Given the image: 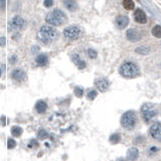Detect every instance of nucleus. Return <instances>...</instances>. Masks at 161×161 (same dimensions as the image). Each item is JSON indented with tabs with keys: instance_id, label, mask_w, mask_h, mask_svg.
<instances>
[{
	"instance_id": "nucleus-1",
	"label": "nucleus",
	"mask_w": 161,
	"mask_h": 161,
	"mask_svg": "<svg viewBox=\"0 0 161 161\" xmlns=\"http://www.w3.org/2000/svg\"><path fill=\"white\" fill-rule=\"evenodd\" d=\"M119 73L122 77H126V79H134V77H138L140 71L136 63H132V61H127L120 67Z\"/></svg>"
},
{
	"instance_id": "nucleus-2",
	"label": "nucleus",
	"mask_w": 161,
	"mask_h": 161,
	"mask_svg": "<svg viewBox=\"0 0 161 161\" xmlns=\"http://www.w3.org/2000/svg\"><path fill=\"white\" fill-rule=\"evenodd\" d=\"M46 23L50 25H53V26H59L61 25L67 21V16L65 14L59 9H55V10L50 11L47 15H46L45 18Z\"/></svg>"
},
{
	"instance_id": "nucleus-3",
	"label": "nucleus",
	"mask_w": 161,
	"mask_h": 161,
	"mask_svg": "<svg viewBox=\"0 0 161 161\" xmlns=\"http://www.w3.org/2000/svg\"><path fill=\"white\" fill-rule=\"evenodd\" d=\"M57 36V31L55 28L50 27V26H42L39 29L37 33V37L40 41L44 42H50Z\"/></svg>"
},
{
	"instance_id": "nucleus-4",
	"label": "nucleus",
	"mask_w": 161,
	"mask_h": 161,
	"mask_svg": "<svg viewBox=\"0 0 161 161\" xmlns=\"http://www.w3.org/2000/svg\"><path fill=\"white\" fill-rule=\"evenodd\" d=\"M137 122L136 114L134 111H127L123 114L121 118V124L125 129L132 130L135 128Z\"/></svg>"
},
{
	"instance_id": "nucleus-5",
	"label": "nucleus",
	"mask_w": 161,
	"mask_h": 161,
	"mask_svg": "<svg viewBox=\"0 0 161 161\" xmlns=\"http://www.w3.org/2000/svg\"><path fill=\"white\" fill-rule=\"evenodd\" d=\"M141 115H142L144 121L146 123H149L157 115V110L153 104H151V103H145L141 107Z\"/></svg>"
},
{
	"instance_id": "nucleus-6",
	"label": "nucleus",
	"mask_w": 161,
	"mask_h": 161,
	"mask_svg": "<svg viewBox=\"0 0 161 161\" xmlns=\"http://www.w3.org/2000/svg\"><path fill=\"white\" fill-rule=\"evenodd\" d=\"M82 31L77 26H69L63 30V36L67 39H77L81 36Z\"/></svg>"
},
{
	"instance_id": "nucleus-7",
	"label": "nucleus",
	"mask_w": 161,
	"mask_h": 161,
	"mask_svg": "<svg viewBox=\"0 0 161 161\" xmlns=\"http://www.w3.org/2000/svg\"><path fill=\"white\" fill-rule=\"evenodd\" d=\"M149 134L153 139L161 142V123L160 122H155L152 124L149 129Z\"/></svg>"
},
{
	"instance_id": "nucleus-8",
	"label": "nucleus",
	"mask_w": 161,
	"mask_h": 161,
	"mask_svg": "<svg viewBox=\"0 0 161 161\" xmlns=\"http://www.w3.org/2000/svg\"><path fill=\"white\" fill-rule=\"evenodd\" d=\"M25 24V21L23 18H21L20 16H15L12 18L10 22V29H14V30H20L23 28Z\"/></svg>"
},
{
	"instance_id": "nucleus-9",
	"label": "nucleus",
	"mask_w": 161,
	"mask_h": 161,
	"mask_svg": "<svg viewBox=\"0 0 161 161\" xmlns=\"http://www.w3.org/2000/svg\"><path fill=\"white\" fill-rule=\"evenodd\" d=\"M126 36H127V39H129L130 41H138V40H140L142 38L141 32L138 31L137 29H133V28L127 30Z\"/></svg>"
},
{
	"instance_id": "nucleus-10",
	"label": "nucleus",
	"mask_w": 161,
	"mask_h": 161,
	"mask_svg": "<svg viewBox=\"0 0 161 161\" xmlns=\"http://www.w3.org/2000/svg\"><path fill=\"white\" fill-rule=\"evenodd\" d=\"M95 85H96V87L98 88L99 91H101V92H105V91H107L108 88H109L110 83L107 79H103V77H101V79H97Z\"/></svg>"
},
{
	"instance_id": "nucleus-11",
	"label": "nucleus",
	"mask_w": 161,
	"mask_h": 161,
	"mask_svg": "<svg viewBox=\"0 0 161 161\" xmlns=\"http://www.w3.org/2000/svg\"><path fill=\"white\" fill-rule=\"evenodd\" d=\"M11 77L16 82H22L26 79V75L25 73L20 69H16L11 73Z\"/></svg>"
},
{
	"instance_id": "nucleus-12",
	"label": "nucleus",
	"mask_w": 161,
	"mask_h": 161,
	"mask_svg": "<svg viewBox=\"0 0 161 161\" xmlns=\"http://www.w3.org/2000/svg\"><path fill=\"white\" fill-rule=\"evenodd\" d=\"M134 18H135V21L138 23H141V24H144V23L147 22V17L146 14L143 10L141 9H137L134 13Z\"/></svg>"
},
{
	"instance_id": "nucleus-13",
	"label": "nucleus",
	"mask_w": 161,
	"mask_h": 161,
	"mask_svg": "<svg viewBox=\"0 0 161 161\" xmlns=\"http://www.w3.org/2000/svg\"><path fill=\"white\" fill-rule=\"evenodd\" d=\"M139 156V150L136 147H131L127 151V157L126 161H135Z\"/></svg>"
},
{
	"instance_id": "nucleus-14",
	"label": "nucleus",
	"mask_w": 161,
	"mask_h": 161,
	"mask_svg": "<svg viewBox=\"0 0 161 161\" xmlns=\"http://www.w3.org/2000/svg\"><path fill=\"white\" fill-rule=\"evenodd\" d=\"M128 23H129V18L125 15H120L116 18V25H117V27L119 29L125 28L128 25Z\"/></svg>"
},
{
	"instance_id": "nucleus-15",
	"label": "nucleus",
	"mask_w": 161,
	"mask_h": 161,
	"mask_svg": "<svg viewBox=\"0 0 161 161\" xmlns=\"http://www.w3.org/2000/svg\"><path fill=\"white\" fill-rule=\"evenodd\" d=\"M35 110H36V112L39 114L45 113L46 110H47V104H46L44 101H38L35 104Z\"/></svg>"
},
{
	"instance_id": "nucleus-16",
	"label": "nucleus",
	"mask_w": 161,
	"mask_h": 161,
	"mask_svg": "<svg viewBox=\"0 0 161 161\" xmlns=\"http://www.w3.org/2000/svg\"><path fill=\"white\" fill-rule=\"evenodd\" d=\"M73 59V61L75 63V65H77L79 69H85V67H86V63H85L84 61H82V59H81V57H79L77 55H73V59Z\"/></svg>"
},
{
	"instance_id": "nucleus-17",
	"label": "nucleus",
	"mask_w": 161,
	"mask_h": 161,
	"mask_svg": "<svg viewBox=\"0 0 161 161\" xmlns=\"http://www.w3.org/2000/svg\"><path fill=\"white\" fill-rule=\"evenodd\" d=\"M63 4H65V6L71 11H75L77 7L75 0H63Z\"/></svg>"
},
{
	"instance_id": "nucleus-18",
	"label": "nucleus",
	"mask_w": 161,
	"mask_h": 161,
	"mask_svg": "<svg viewBox=\"0 0 161 161\" xmlns=\"http://www.w3.org/2000/svg\"><path fill=\"white\" fill-rule=\"evenodd\" d=\"M35 61H36V63H37L38 65H40V67H44V65H47L48 59H47V57H46L45 55H39L35 59Z\"/></svg>"
},
{
	"instance_id": "nucleus-19",
	"label": "nucleus",
	"mask_w": 161,
	"mask_h": 161,
	"mask_svg": "<svg viewBox=\"0 0 161 161\" xmlns=\"http://www.w3.org/2000/svg\"><path fill=\"white\" fill-rule=\"evenodd\" d=\"M150 50H151V48L149 47V46L142 45V46L137 47L136 49H135V51H136L137 53H140V55H148L149 52H150Z\"/></svg>"
},
{
	"instance_id": "nucleus-20",
	"label": "nucleus",
	"mask_w": 161,
	"mask_h": 161,
	"mask_svg": "<svg viewBox=\"0 0 161 161\" xmlns=\"http://www.w3.org/2000/svg\"><path fill=\"white\" fill-rule=\"evenodd\" d=\"M123 6H124V8L127 9V10H132V9L135 7V4H134L133 0H124Z\"/></svg>"
},
{
	"instance_id": "nucleus-21",
	"label": "nucleus",
	"mask_w": 161,
	"mask_h": 161,
	"mask_svg": "<svg viewBox=\"0 0 161 161\" xmlns=\"http://www.w3.org/2000/svg\"><path fill=\"white\" fill-rule=\"evenodd\" d=\"M109 140L112 144H117V143H119L120 140H121V136H120V134H118V133L112 134L111 136H110Z\"/></svg>"
},
{
	"instance_id": "nucleus-22",
	"label": "nucleus",
	"mask_w": 161,
	"mask_h": 161,
	"mask_svg": "<svg viewBox=\"0 0 161 161\" xmlns=\"http://www.w3.org/2000/svg\"><path fill=\"white\" fill-rule=\"evenodd\" d=\"M11 134L14 137H19L22 134V129L19 126H14V127L11 128Z\"/></svg>"
},
{
	"instance_id": "nucleus-23",
	"label": "nucleus",
	"mask_w": 161,
	"mask_h": 161,
	"mask_svg": "<svg viewBox=\"0 0 161 161\" xmlns=\"http://www.w3.org/2000/svg\"><path fill=\"white\" fill-rule=\"evenodd\" d=\"M152 34L153 36L157 38H161V26L160 25H156L152 28Z\"/></svg>"
},
{
	"instance_id": "nucleus-24",
	"label": "nucleus",
	"mask_w": 161,
	"mask_h": 161,
	"mask_svg": "<svg viewBox=\"0 0 161 161\" xmlns=\"http://www.w3.org/2000/svg\"><path fill=\"white\" fill-rule=\"evenodd\" d=\"M37 136H38V138H39V139L43 140V139H45V138H47V137H48V133L45 131V130L41 129V130H39V131H38Z\"/></svg>"
},
{
	"instance_id": "nucleus-25",
	"label": "nucleus",
	"mask_w": 161,
	"mask_h": 161,
	"mask_svg": "<svg viewBox=\"0 0 161 161\" xmlns=\"http://www.w3.org/2000/svg\"><path fill=\"white\" fill-rule=\"evenodd\" d=\"M15 146H16V142H15V140L12 138H9L8 140H7V148L13 149Z\"/></svg>"
},
{
	"instance_id": "nucleus-26",
	"label": "nucleus",
	"mask_w": 161,
	"mask_h": 161,
	"mask_svg": "<svg viewBox=\"0 0 161 161\" xmlns=\"http://www.w3.org/2000/svg\"><path fill=\"white\" fill-rule=\"evenodd\" d=\"M75 95L77 97V98H82L83 95H84V91H83L82 88H79V87H77L75 89Z\"/></svg>"
},
{
	"instance_id": "nucleus-27",
	"label": "nucleus",
	"mask_w": 161,
	"mask_h": 161,
	"mask_svg": "<svg viewBox=\"0 0 161 161\" xmlns=\"http://www.w3.org/2000/svg\"><path fill=\"white\" fill-rule=\"evenodd\" d=\"M88 55L91 57V59H95V57H97V51L95 49H92V48H90V49L88 50Z\"/></svg>"
},
{
	"instance_id": "nucleus-28",
	"label": "nucleus",
	"mask_w": 161,
	"mask_h": 161,
	"mask_svg": "<svg viewBox=\"0 0 161 161\" xmlns=\"http://www.w3.org/2000/svg\"><path fill=\"white\" fill-rule=\"evenodd\" d=\"M97 95H98V93H97V91L93 90V91H91V92L88 94V98L90 99V100H94V99L97 97Z\"/></svg>"
},
{
	"instance_id": "nucleus-29",
	"label": "nucleus",
	"mask_w": 161,
	"mask_h": 161,
	"mask_svg": "<svg viewBox=\"0 0 161 161\" xmlns=\"http://www.w3.org/2000/svg\"><path fill=\"white\" fill-rule=\"evenodd\" d=\"M38 145V142L36 140H34V139H32L31 141H30V143L28 144V147H30V148H32V147L34 146H37Z\"/></svg>"
},
{
	"instance_id": "nucleus-30",
	"label": "nucleus",
	"mask_w": 161,
	"mask_h": 161,
	"mask_svg": "<svg viewBox=\"0 0 161 161\" xmlns=\"http://www.w3.org/2000/svg\"><path fill=\"white\" fill-rule=\"evenodd\" d=\"M53 4V1L52 0H44V6L45 7H50Z\"/></svg>"
},
{
	"instance_id": "nucleus-31",
	"label": "nucleus",
	"mask_w": 161,
	"mask_h": 161,
	"mask_svg": "<svg viewBox=\"0 0 161 161\" xmlns=\"http://www.w3.org/2000/svg\"><path fill=\"white\" fill-rule=\"evenodd\" d=\"M6 6V0H0V9H4Z\"/></svg>"
},
{
	"instance_id": "nucleus-32",
	"label": "nucleus",
	"mask_w": 161,
	"mask_h": 161,
	"mask_svg": "<svg viewBox=\"0 0 161 161\" xmlns=\"http://www.w3.org/2000/svg\"><path fill=\"white\" fill-rule=\"evenodd\" d=\"M16 59H17L16 55H12V57H11V59H10V63H16Z\"/></svg>"
},
{
	"instance_id": "nucleus-33",
	"label": "nucleus",
	"mask_w": 161,
	"mask_h": 161,
	"mask_svg": "<svg viewBox=\"0 0 161 161\" xmlns=\"http://www.w3.org/2000/svg\"><path fill=\"white\" fill-rule=\"evenodd\" d=\"M4 42H5V38L4 37L0 38V44H1V45H4Z\"/></svg>"
},
{
	"instance_id": "nucleus-34",
	"label": "nucleus",
	"mask_w": 161,
	"mask_h": 161,
	"mask_svg": "<svg viewBox=\"0 0 161 161\" xmlns=\"http://www.w3.org/2000/svg\"><path fill=\"white\" fill-rule=\"evenodd\" d=\"M0 75H1V71H0Z\"/></svg>"
}]
</instances>
